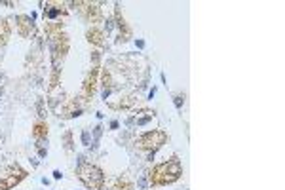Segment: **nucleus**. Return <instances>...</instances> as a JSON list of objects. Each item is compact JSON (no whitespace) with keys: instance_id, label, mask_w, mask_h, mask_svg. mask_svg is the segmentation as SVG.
Here are the masks:
<instances>
[{"instance_id":"1","label":"nucleus","mask_w":285,"mask_h":190,"mask_svg":"<svg viewBox=\"0 0 285 190\" xmlns=\"http://www.w3.org/2000/svg\"><path fill=\"white\" fill-rule=\"evenodd\" d=\"M183 175V168L179 160H169L160 164L149 173L150 184H171Z\"/></svg>"},{"instance_id":"2","label":"nucleus","mask_w":285,"mask_h":190,"mask_svg":"<svg viewBox=\"0 0 285 190\" xmlns=\"http://www.w3.org/2000/svg\"><path fill=\"white\" fill-rule=\"evenodd\" d=\"M76 173H78L80 181L88 186V188L92 190H99L103 184H105V175H103V171L99 168H95L92 164H80L78 169H76Z\"/></svg>"},{"instance_id":"3","label":"nucleus","mask_w":285,"mask_h":190,"mask_svg":"<svg viewBox=\"0 0 285 190\" xmlns=\"http://www.w3.org/2000/svg\"><path fill=\"white\" fill-rule=\"evenodd\" d=\"M165 141H167V133L165 132H160V130H154V132H149L141 135L139 139H137V146L142 148V150H156L160 146L164 145Z\"/></svg>"},{"instance_id":"4","label":"nucleus","mask_w":285,"mask_h":190,"mask_svg":"<svg viewBox=\"0 0 285 190\" xmlns=\"http://www.w3.org/2000/svg\"><path fill=\"white\" fill-rule=\"evenodd\" d=\"M27 177V173L23 171L21 168H17V166H14V168H10L2 175V181H0V190H10L14 188L15 184H19Z\"/></svg>"},{"instance_id":"5","label":"nucleus","mask_w":285,"mask_h":190,"mask_svg":"<svg viewBox=\"0 0 285 190\" xmlns=\"http://www.w3.org/2000/svg\"><path fill=\"white\" fill-rule=\"evenodd\" d=\"M86 8H82L84 10V14L88 15V19L92 23L95 21H99V17H101V12H99V8H97V4H90V2H82Z\"/></svg>"},{"instance_id":"6","label":"nucleus","mask_w":285,"mask_h":190,"mask_svg":"<svg viewBox=\"0 0 285 190\" xmlns=\"http://www.w3.org/2000/svg\"><path fill=\"white\" fill-rule=\"evenodd\" d=\"M95 84H97V69H93L92 74H90V78L86 80V86H84V95H86V97L93 95V91H95Z\"/></svg>"},{"instance_id":"7","label":"nucleus","mask_w":285,"mask_h":190,"mask_svg":"<svg viewBox=\"0 0 285 190\" xmlns=\"http://www.w3.org/2000/svg\"><path fill=\"white\" fill-rule=\"evenodd\" d=\"M110 190H133V184L128 181V177H116L110 184Z\"/></svg>"},{"instance_id":"8","label":"nucleus","mask_w":285,"mask_h":190,"mask_svg":"<svg viewBox=\"0 0 285 190\" xmlns=\"http://www.w3.org/2000/svg\"><path fill=\"white\" fill-rule=\"evenodd\" d=\"M17 21H19V30H21L23 37L31 35V30H33V23H31V19H28L27 15H21V17H17Z\"/></svg>"},{"instance_id":"9","label":"nucleus","mask_w":285,"mask_h":190,"mask_svg":"<svg viewBox=\"0 0 285 190\" xmlns=\"http://www.w3.org/2000/svg\"><path fill=\"white\" fill-rule=\"evenodd\" d=\"M10 38V25L6 19H0V46H4Z\"/></svg>"},{"instance_id":"10","label":"nucleus","mask_w":285,"mask_h":190,"mask_svg":"<svg viewBox=\"0 0 285 190\" xmlns=\"http://www.w3.org/2000/svg\"><path fill=\"white\" fill-rule=\"evenodd\" d=\"M88 38H90V42H93V44H97V46H103V33L97 29H92L90 33H88Z\"/></svg>"},{"instance_id":"11","label":"nucleus","mask_w":285,"mask_h":190,"mask_svg":"<svg viewBox=\"0 0 285 190\" xmlns=\"http://www.w3.org/2000/svg\"><path fill=\"white\" fill-rule=\"evenodd\" d=\"M46 133H48V125L44 124V122H38L35 125V135L36 137H46Z\"/></svg>"}]
</instances>
